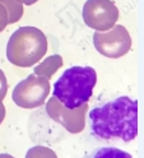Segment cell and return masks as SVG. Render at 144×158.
<instances>
[{"label":"cell","instance_id":"1","mask_svg":"<svg viewBox=\"0 0 144 158\" xmlns=\"http://www.w3.org/2000/svg\"><path fill=\"white\" fill-rule=\"evenodd\" d=\"M88 120L91 133L97 139L131 142L138 135V101L120 96L93 107Z\"/></svg>","mask_w":144,"mask_h":158},{"label":"cell","instance_id":"2","mask_svg":"<svg viewBox=\"0 0 144 158\" xmlns=\"http://www.w3.org/2000/svg\"><path fill=\"white\" fill-rule=\"evenodd\" d=\"M96 82L97 73L92 66L75 65L55 82L52 96L66 110H76L91 100Z\"/></svg>","mask_w":144,"mask_h":158},{"label":"cell","instance_id":"3","mask_svg":"<svg viewBox=\"0 0 144 158\" xmlns=\"http://www.w3.org/2000/svg\"><path fill=\"white\" fill-rule=\"evenodd\" d=\"M83 158H134L130 153L116 147H101Z\"/></svg>","mask_w":144,"mask_h":158},{"label":"cell","instance_id":"4","mask_svg":"<svg viewBox=\"0 0 144 158\" xmlns=\"http://www.w3.org/2000/svg\"><path fill=\"white\" fill-rule=\"evenodd\" d=\"M27 158H56L55 154L46 148H33L27 153Z\"/></svg>","mask_w":144,"mask_h":158},{"label":"cell","instance_id":"5","mask_svg":"<svg viewBox=\"0 0 144 158\" xmlns=\"http://www.w3.org/2000/svg\"><path fill=\"white\" fill-rule=\"evenodd\" d=\"M3 117H4V108L0 106V121L3 120Z\"/></svg>","mask_w":144,"mask_h":158},{"label":"cell","instance_id":"6","mask_svg":"<svg viewBox=\"0 0 144 158\" xmlns=\"http://www.w3.org/2000/svg\"><path fill=\"white\" fill-rule=\"evenodd\" d=\"M0 158H13V157L8 156V154H2V156H0Z\"/></svg>","mask_w":144,"mask_h":158}]
</instances>
